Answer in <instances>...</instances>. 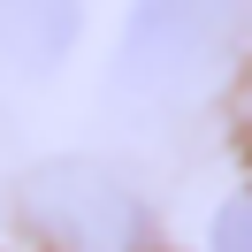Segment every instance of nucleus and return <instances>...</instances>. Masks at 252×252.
<instances>
[{"label": "nucleus", "mask_w": 252, "mask_h": 252, "mask_svg": "<svg viewBox=\"0 0 252 252\" xmlns=\"http://www.w3.org/2000/svg\"><path fill=\"white\" fill-rule=\"evenodd\" d=\"M252 31V0H138L123 23L115 84L130 99H176L206 84V69Z\"/></svg>", "instance_id": "1"}, {"label": "nucleus", "mask_w": 252, "mask_h": 252, "mask_svg": "<svg viewBox=\"0 0 252 252\" xmlns=\"http://www.w3.org/2000/svg\"><path fill=\"white\" fill-rule=\"evenodd\" d=\"M23 221L54 252H145L153 206L107 160H46L23 184Z\"/></svg>", "instance_id": "2"}, {"label": "nucleus", "mask_w": 252, "mask_h": 252, "mask_svg": "<svg viewBox=\"0 0 252 252\" xmlns=\"http://www.w3.org/2000/svg\"><path fill=\"white\" fill-rule=\"evenodd\" d=\"M77 46V0H0V62L46 77Z\"/></svg>", "instance_id": "3"}, {"label": "nucleus", "mask_w": 252, "mask_h": 252, "mask_svg": "<svg viewBox=\"0 0 252 252\" xmlns=\"http://www.w3.org/2000/svg\"><path fill=\"white\" fill-rule=\"evenodd\" d=\"M214 252H252V199H229L214 214Z\"/></svg>", "instance_id": "4"}, {"label": "nucleus", "mask_w": 252, "mask_h": 252, "mask_svg": "<svg viewBox=\"0 0 252 252\" xmlns=\"http://www.w3.org/2000/svg\"><path fill=\"white\" fill-rule=\"evenodd\" d=\"M237 138H245V153H252V77L237 84Z\"/></svg>", "instance_id": "5"}]
</instances>
